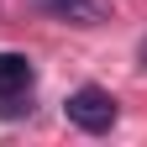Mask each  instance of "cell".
<instances>
[{
  "mask_svg": "<svg viewBox=\"0 0 147 147\" xmlns=\"http://www.w3.org/2000/svg\"><path fill=\"white\" fill-rule=\"evenodd\" d=\"M63 116L79 126V131H89V137H100V131H110L116 126V95L110 89H100V84H84V89H74V95L63 100Z\"/></svg>",
  "mask_w": 147,
  "mask_h": 147,
  "instance_id": "1",
  "label": "cell"
},
{
  "mask_svg": "<svg viewBox=\"0 0 147 147\" xmlns=\"http://www.w3.org/2000/svg\"><path fill=\"white\" fill-rule=\"evenodd\" d=\"M32 84H37V68L21 58V53H0V110H5V116L26 110L21 100L32 95Z\"/></svg>",
  "mask_w": 147,
  "mask_h": 147,
  "instance_id": "2",
  "label": "cell"
},
{
  "mask_svg": "<svg viewBox=\"0 0 147 147\" xmlns=\"http://www.w3.org/2000/svg\"><path fill=\"white\" fill-rule=\"evenodd\" d=\"M53 11H58V16H68V21H100V16H105V0H53Z\"/></svg>",
  "mask_w": 147,
  "mask_h": 147,
  "instance_id": "3",
  "label": "cell"
},
{
  "mask_svg": "<svg viewBox=\"0 0 147 147\" xmlns=\"http://www.w3.org/2000/svg\"><path fill=\"white\" fill-rule=\"evenodd\" d=\"M137 63L147 68V37H142V42H137Z\"/></svg>",
  "mask_w": 147,
  "mask_h": 147,
  "instance_id": "4",
  "label": "cell"
}]
</instances>
